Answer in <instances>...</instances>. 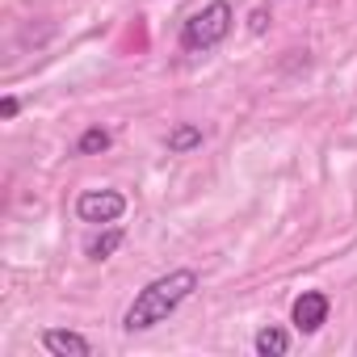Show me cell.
Wrapping results in <instances>:
<instances>
[{
    "label": "cell",
    "mask_w": 357,
    "mask_h": 357,
    "mask_svg": "<svg viewBox=\"0 0 357 357\" xmlns=\"http://www.w3.org/2000/svg\"><path fill=\"white\" fill-rule=\"evenodd\" d=\"M194 290H198V273H194V269H172V273L147 282V286L135 294V303L126 307L122 328H126V332H147V328L164 324Z\"/></svg>",
    "instance_id": "obj_1"
},
{
    "label": "cell",
    "mask_w": 357,
    "mask_h": 357,
    "mask_svg": "<svg viewBox=\"0 0 357 357\" xmlns=\"http://www.w3.org/2000/svg\"><path fill=\"white\" fill-rule=\"evenodd\" d=\"M231 22H236V13H231V5L227 0H211V5H202L185 26H181V47L185 51H215L227 34H231Z\"/></svg>",
    "instance_id": "obj_2"
},
{
    "label": "cell",
    "mask_w": 357,
    "mask_h": 357,
    "mask_svg": "<svg viewBox=\"0 0 357 357\" xmlns=\"http://www.w3.org/2000/svg\"><path fill=\"white\" fill-rule=\"evenodd\" d=\"M126 215V198L118 190H84L76 198V219L89 227H109Z\"/></svg>",
    "instance_id": "obj_3"
},
{
    "label": "cell",
    "mask_w": 357,
    "mask_h": 357,
    "mask_svg": "<svg viewBox=\"0 0 357 357\" xmlns=\"http://www.w3.org/2000/svg\"><path fill=\"white\" fill-rule=\"evenodd\" d=\"M328 311H332V298L324 290H303L290 307V324L303 332V336H315L324 324H328Z\"/></svg>",
    "instance_id": "obj_4"
},
{
    "label": "cell",
    "mask_w": 357,
    "mask_h": 357,
    "mask_svg": "<svg viewBox=\"0 0 357 357\" xmlns=\"http://www.w3.org/2000/svg\"><path fill=\"white\" fill-rule=\"evenodd\" d=\"M43 349H47L51 357H89V353H93L89 336H80V332H72V328H47V332H43Z\"/></svg>",
    "instance_id": "obj_5"
},
{
    "label": "cell",
    "mask_w": 357,
    "mask_h": 357,
    "mask_svg": "<svg viewBox=\"0 0 357 357\" xmlns=\"http://www.w3.org/2000/svg\"><path fill=\"white\" fill-rule=\"evenodd\" d=\"M202 139H206V135H202V126H198V122H176V126L168 130V139H164V143H168V151H172V155H190V151H198V147H202Z\"/></svg>",
    "instance_id": "obj_6"
},
{
    "label": "cell",
    "mask_w": 357,
    "mask_h": 357,
    "mask_svg": "<svg viewBox=\"0 0 357 357\" xmlns=\"http://www.w3.org/2000/svg\"><path fill=\"white\" fill-rule=\"evenodd\" d=\"M122 240H126V231H122L118 223H109L101 236H93V240L84 244V257H89V261H109V257L122 248Z\"/></svg>",
    "instance_id": "obj_7"
},
{
    "label": "cell",
    "mask_w": 357,
    "mask_h": 357,
    "mask_svg": "<svg viewBox=\"0 0 357 357\" xmlns=\"http://www.w3.org/2000/svg\"><path fill=\"white\" fill-rule=\"evenodd\" d=\"M252 349H257L261 357H282V353L290 349V332H286V328H278V324H265V328L257 332Z\"/></svg>",
    "instance_id": "obj_8"
},
{
    "label": "cell",
    "mask_w": 357,
    "mask_h": 357,
    "mask_svg": "<svg viewBox=\"0 0 357 357\" xmlns=\"http://www.w3.org/2000/svg\"><path fill=\"white\" fill-rule=\"evenodd\" d=\"M109 143H114V135H109L105 126H89V130L76 139V155H101V151H109Z\"/></svg>",
    "instance_id": "obj_9"
},
{
    "label": "cell",
    "mask_w": 357,
    "mask_h": 357,
    "mask_svg": "<svg viewBox=\"0 0 357 357\" xmlns=\"http://www.w3.org/2000/svg\"><path fill=\"white\" fill-rule=\"evenodd\" d=\"M265 26H269V9H257V13L248 17V30H252V34H265Z\"/></svg>",
    "instance_id": "obj_10"
},
{
    "label": "cell",
    "mask_w": 357,
    "mask_h": 357,
    "mask_svg": "<svg viewBox=\"0 0 357 357\" xmlns=\"http://www.w3.org/2000/svg\"><path fill=\"white\" fill-rule=\"evenodd\" d=\"M22 114V101L17 97H5V101H0V118H17Z\"/></svg>",
    "instance_id": "obj_11"
}]
</instances>
